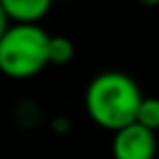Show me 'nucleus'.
Wrapping results in <instances>:
<instances>
[{
	"label": "nucleus",
	"instance_id": "f257e3e1",
	"mask_svg": "<svg viewBox=\"0 0 159 159\" xmlns=\"http://www.w3.org/2000/svg\"><path fill=\"white\" fill-rule=\"evenodd\" d=\"M142 98L144 94L135 79L120 70H105L87 83L85 111L96 126L116 133L135 122Z\"/></svg>",
	"mask_w": 159,
	"mask_h": 159
},
{
	"label": "nucleus",
	"instance_id": "f03ea898",
	"mask_svg": "<svg viewBox=\"0 0 159 159\" xmlns=\"http://www.w3.org/2000/svg\"><path fill=\"white\" fill-rule=\"evenodd\" d=\"M50 35L39 24H11L0 35V70L5 76L24 81L37 76L48 59Z\"/></svg>",
	"mask_w": 159,
	"mask_h": 159
},
{
	"label": "nucleus",
	"instance_id": "7ed1b4c3",
	"mask_svg": "<svg viewBox=\"0 0 159 159\" xmlns=\"http://www.w3.org/2000/svg\"><path fill=\"white\" fill-rule=\"evenodd\" d=\"M113 159H155L157 157V137L155 131L131 122L124 129L113 133L111 139Z\"/></svg>",
	"mask_w": 159,
	"mask_h": 159
},
{
	"label": "nucleus",
	"instance_id": "20e7f679",
	"mask_svg": "<svg viewBox=\"0 0 159 159\" xmlns=\"http://www.w3.org/2000/svg\"><path fill=\"white\" fill-rule=\"evenodd\" d=\"M52 7V0H0V13L11 24H39Z\"/></svg>",
	"mask_w": 159,
	"mask_h": 159
},
{
	"label": "nucleus",
	"instance_id": "39448f33",
	"mask_svg": "<svg viewBox=\"0 0 159 159\" xmlns=\"http://www.w3.org/2000/svg\"><path fill=\"white\" fill-rule=\"evenodd\" d=\"M48 59L50 66H66L74 59V44L66 35H50L48 44Z\"/></svg>",
	"mask_w": 159,
	"mask_h": 159
},
{
	"label": "nucleus",
	"instance_id": "423d86ee",
	"mask_svg": "<svg viewBox=\"0 0 159 159\" xmlns=\"http://www.w3.org/2000/svg\"><path fill=\"white\" fill-rule=\"evenodd\" d=\"M135 122H139L142 126H146L155 133L159 131V98L157 96H144L142 98Z\"/></svg>",
	"mask_w": 159,
	"mask_h": 159
},
{
	"label": "nucleus",
	"instance_id": "0eeeda50",
	"mask_svg": "<svg viewBox=\"0 0 159 159\" xmlns=\"http://www.w3.org/2000/svg\"><path fill=\"white\" fill-rule=\"evenodd\" d=\"M142 7H159V0H137Z\"/></svg>",
	"mask_w": 159,
	"mask_h": 159
}]
</instances>
